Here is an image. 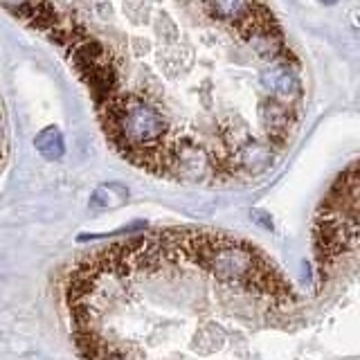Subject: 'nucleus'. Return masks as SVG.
Returning <instances> with one entry per match:
<instances>
[{
	"instance_id": "f257e3e1",
	"label": "nucleus",
	"mask_w": 360,
	"mask_h": 360,
	"mask_svg": "<svg viewBox=\"0 0 360 360\" xmlns=\"http://www.w3.org/2000/svg\"><path fill=\"white\" fill-rule=\"evenodd\" d=\"M185 257L221 281L277 304L290 302V284L268 259L241 239L221 232H185Z\"/></svg>"
},
{
	"instance_id": "f03ea898",
	"label": "nucleus",
	"mask_w": 360,
	"mask_h": 360,
	"mask_svg": "<svg viewBox=\"0 0 360 360\" xmlns=\"http://www.w3.org/2000/svg\"><path fill=\"white\" fill-rule=\"evenodd\" d=\"M99 115L106 135L124 158L153 174H167L172 153V144L165 142L169 124L149 99L110 93L99 101Z\"/></svg>"
},
{
	"instance_id": "7ed1b4c3",
	"label": "nucleus",
	"mask_w": 360,
	"mask_h": 360,
	"mask_svg": "<svg viewBox=\"0 0 360 360\" xmlns=\"http://www.w3.org/2000/svg\"><path fill=\"white\" fill-rule=\"evenodd\" d=\"M315 257H318L320 273H329L331 266L347 252L358 250V217L345 212L322 207L313 230Z\"/></svg>"
},
{
	"instance_id": "20e7f679",
	"label": "nucleus",
	"mask_w": 360,
	"mask_h": 360,
	"mask_svg": "<svg viewBox=\"0 0 360 360\" xmlns=\"http://www.w3.org/2000/svg\"><path fill=\"white\" fill-rule=\"evenodd\" d=\"M217 167L214 158L198 144H172L167 174H174L187 183H198Z\"/></svg>"
},
{
	"instance_id": "39448f33",
	"label": "nucleus",
	"mask_w": 360,
	"mask_h": 360,
	"mask_svg": "<svg viewBox=\"0 0 360 360\" xmlns=\"http://www.w3.org/2000/svg\"><path fill=\"white\" fill-rule=\"evenodd\" d=\"M259 122H262V127L268 135V142L284 144L292 124H295V112H292L290 106L281 104L277 97L266 99L259 106Z\"/></svg>"
},
{
	"instance_id": "423d86ee",
	"label": "nucleus",
	"mask_w": 360,
	"mask_h": 360,
	"mask_svg": "<svg viewBox=\"0 0 360 360\" xmlns=\"http://www.w3.org/2000/svg\"><path fill=\"white\" fill-rule=\"evenodd\" d=\"M262 86L277 99H295L302 93L300 77L286 59H277L262 72Z\"/></svg>"
},
{
	"instance_id": "0eeeda50",
	"label": "nucleus",
	"mask_w": 360,
	"mask_h": 360,
	"mask_svg": "<svg viewBox=\"0 0 360 360\" xmlns=\"http://www.w3.org/2000/svg\"><path fill=\"white\" fill-rule=\"evenodd\" d=\"M234 169H241L248 176H259L273 165V149L270 144H264L255 138H245L241 144L234 146L232 158Z\"/></svg>"
},
{
	"instance_id": "6e6552de",
	"label": "nucleus",
	"mask_w": 360,
	"mask_h": 360,
	"mask_svg": "<svg viewBox=\"0 0 360 360\" xmlns=\"http://www.w3.org/2000/svg\"><path fill=\"white\" fill-rule=\"evenodd\" d=\"M210 14L221 22H232L239 27L241 22L250 16L255 0H205Z\"/></svg>"
},
{
	"instance_id": "1a4fd4ad",
	"label": "nucleus",
	"mask_w": 360,
	"mask_h": 360,
	"mask_svg": "<svg viewBox=\"0 0 360 360\" xmlns=\"http://www.w3.org/2000/svg\"><path fill=\"white\" fill-rule=\"evenodd\" d=\"M34 146H37V151L50 162L61 160L63 153H65L63 133L59 131V127H45L41 133H37V138H34Z\"/></svg>"
},
{
	"instance_id": "9d476101",
	"label": "nucleus",
	"mask_w": 360,
	"mask_h": 360,
	"mask_svg": "<svg viewBox=\"0 0 360 360\" xmlns=\"http://www.w3.org/2000/svg\"><path fill=\"white\" fill-rule=\"evenodd\" d=\"M129 200V189L120 185V183H108V185H99L93 196H90V207L97 210H110V207H120Z\"/></svg>"
},
{
	"instance_id": "9b49d317",
	"label": "nucleus",
	"mask_w": 360,
	"mask_h": 360,
	"mask_svg": "<svg viewBox=\"0 0 360 360\" xmlns=\"http://www.w3.org/2000/svg\"><path fill=\"white\" fill-rule=\"evenodd\" d=\"M0 3H3V5L11 11V14H16V11L25 7V5L30 3V0H0Z\"/></svg>"
},
{
	"instance_id": "f8f14e48",
	"label": "nucleus",
	"mask_w": 360,
	"mask_h": 360,
	"mask_svg": "<svg viewBox=\"0 0 360 360\" xmlns=\"http://www.w3.org/2000/svg\"><path fill=\"white\" fill-rule=\"evenodd\" d=\"M0 158H3V127H0Z\"/></svg>"
},
{
	"instance_id": "ddd939ff",
	"label": "nucleus",
	"mask_w": 360,
	"mask_h": 360,
	"mask_svg": "<svg viewBox=\"0 0 360 360\" xmlns=\"http://www.w3.org/2000/svg\"><path fill=\"white\" fill-rule=\"evenodd\" d=\"M320 3H322V5H335L338 0H320Z\"/></svg>"
}]
</instances>
